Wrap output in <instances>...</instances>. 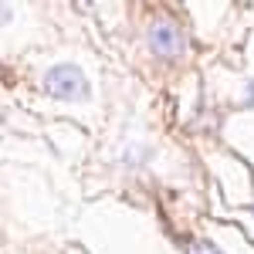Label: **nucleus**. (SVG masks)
<instances>
[{
    "label": "nucleus",
    "instance_id": "obj_1",
    "mask_svg": "<svg viewBox=\"0 0 254 254\" xmlns=\"http://www.w3.org/2000/svg\"><path fill=\"white\" fill-rule=\"evenodd\" d=\"M44 92L61 102H85L88 98V78L81 75V68L75 64H55L44 71Z\"/></svg>",
    "mask_w": 254,
    "mask_h": 254
},
{
    "label": "nucleus",
    "instance_id": "obj_2",
    "mask_svg": "<svg viewBox=\"0 0 254 254\" xmlns=\"http://www.w3.org/2000/svg\"><path fill=\"white\" fill-rule=\"evenodd\" d=\"M146 44H149V51H153L156 58H180V55L187 51V34L180 31V24L159 17V20H153L149 31H146Z\"/></svg>",
    "mask_w": 254,
    "mask_h": 254
},
{
    "label": "nucleus",
    "instance_id": "obj_3",
    "mask_svg": "<svg viewBox=\"0 0 254 254\" xmlns=\"http://www.w3.org/2000/svg\"><path fill=\"white\" fill-rule=\"evenodd\" d=\"M183 254H224V251L217 248L214 241H190V244L183 248Z\"/></svg>",
    "mask_w": 254,
    "mask_h": 254
},
{
    "label": "nucleus",
    "instance_id": "obj_4",
    "mask_svg": "<svg viewBox=\"0 0 254 254\" xmlns=\"http://www.w3.org/2000/svg\"><path fill=\"white\" fill-rule=\"evenodd\" d=\"M244 105H254V81L248 85V98H244Z\"/></svg>",
    "mask_w": 254,
    "mask_h": 254
},
{
    "label": "nucleus",
    "instance_id": "obj_5",
    "mask_svg": "<svg viewBox=\"0 0 254 254\" xmlns=\"http://www.w3.org/2000/svg\"><path fill=\"white\" fill-rule=\"evenodd\" d=\"M10 17V7H3V3H0V20H7Z\"/></svg>",
    "mask_w": 254,
    "mask_h": 254
},
{
    "label": "nucleus",
    "instance_id": "obj_6",
    "mask_svg": "<svg viewBox=\"0 0 254 254\" xmlns=\"http://www.w3.org/2000/svg\"><path fill=\"white\" fill-rule=\"evenodd\" d=\"M251 214H254V203H251Z\"/></svg>",
    "mask_w": 254,
    "mask_h": 254
}]
</instances>
